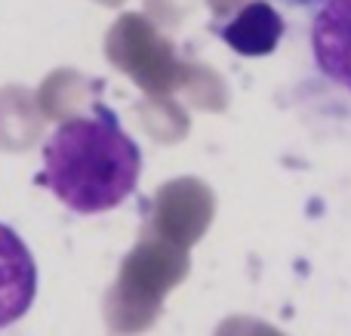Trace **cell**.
<instances>
[{
	"instance_id": "6da1fadb",
	"label": "cell",
	"mask_w": 351,
	"mask_h": 336,
	"mask_svg": "<svg viewBox=\"0 0 351 336\" xmlns=\"http://www.w3.org/2000/svg\"><path fill=\"white\" fill-rule=\"evenodd\" d=\"M142 152L114 111L99 105L93 117L65 121L43 145L40 185L74 213H108L133 195Z\"/></svg>"
},
{
	"instance_id": "7a4b0ae2",
	"label": "cell",
	"mask_w": 351,
	"mask_h": 336,
	"mask_svg": "<svg viewBox=\"0 0 351 336\" xmlns=\"http://www.w3.org/2000/svg\"><path fill=\"white\" fill-rule=\"evenodd\" d=\"M37 293V265L25 241L0 222V327L19 321Z\"/></svg>"
},
{
	"instance_id": "3957f363",
	"label": "cell",
	"mask_w": 351,
	"mask_h": 336,
	"mask_svg": "<svg viewBox=\"0 0 351 336\" xmlns=\"http://www.w3.org/2000/svg\"><path fill=\"white\" fill-rule=\"evenodd\" d=\"M317 68L351 93V0H327L311 25Z\"/></svg>"
},
{
	"instance_id": "277c9868",
	"label": "cell",
	"mask_w": 351,
	"mask_h": 336,
	"mask_svg": "<svg viewBox=\"0 0 351 336\" xmlns=\"http://www.w3.org/2000/svg\"><path fill=\"white\" fill-rule=\"evenodd\" d=\"M284 19L265 0L247 3L228 25L222 28V40L241 56H268L280 43Z\"/></svg>"
},
{
	"instance_id": "5b68a950",
	"label": "cell",
	"mask_w": 351,
	"mask_h": 336,
	"mask_svg": "<svg viewBox=\"0 0 351 336\" xmlns=\"http://www.w3.org/2000/svg\"><path fill=\"white\" fill-rule=\"evenodd\" d=\"M299 3H311V0H299Z\"/></svg>"
}]
</instances>
